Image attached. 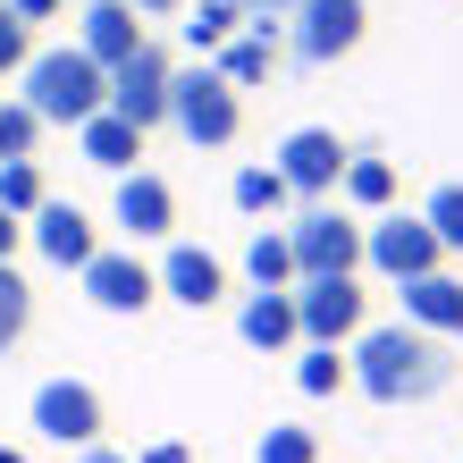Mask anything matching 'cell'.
Instances as JSON below:
<instances>
[{"label":"cell","instance_id":"cell-1","mask_svg":"<svg viewBox=\"0 0 463 463\" xmlns=\"http://www.w3.org/2000/svg\"><path fill=\"white\" fill-rule=\"evenodd\" d=\"M345 379L371 404H430L455 379V354H447V337L413 329V320H371L345 354Z\"/></svg>","mask_w":463,"mask_h":463},{"label":"cell","instance_id":"cell-2","mask_svg":"<svg viewBox=\"0 0 463 463\" xmlns=\"http://www.w3.org/2000/svg\"><path fill=\"white\" fill-rule=\"evenodd\" d=\"M17 76H25L17 101H25L43 127H85L93 110H110V68H93L76 43H68V51H34Z\"/></svg>","mask_w":463,"mask_h":463},{"label":"cell","instance_id":"cell-3","mask_svg":"<svg viewBox=\"0 0 463 463\" xmlns=\"http://www.w3.org/2000/svg\"><path fill=\"white\" fill-rule=\"evenodd\" d=\"M169 127H177L194 152H228L236 135H244V93H236L211 60H203V68H177V76H169Z\"/></svg>","mask_w":463,"mask_h":463},{"label":"cell","instance_id":"cell-4","mask_svg":"<svg viewBox=\"0 0 463 463\" xmlns=\"http://www.w3.org/2000/svg\"><path fill=\"white\" fill-rule=\"evenodd\" d=\"M287 244H295V287L304 279H363V220L337 203H304Z\"/></svg>","mask_w":463,"mask_h":463},{"label":"cell","instance_id":"cell-5","mask_svg":"<svg viewBox=\"0 0 463 463\" xmlns=\"http://www.w3.org/2000/svg\"><path fill=\"white\" fill-rule=\"evenodd\" d=\"M363 34H371L363 0H295L287 9V51L304 68H337L345 51H363Z\"/></svg>","mask_w":463,"mask_h":463},{"label":"cell","instance_id":"cell-6","mask_svg":"<svg viewBox=\"0 0 463 463\" xmlns=\"http://www.w3.org/2000/svg\"><path fill=\"white\" fill-rule=\"evenodd\" d=\"M363 269H379L388 287H404V279L447 269V253H439V236L421 228V211H413V220H404V211H379V220L363 228Z\"/></svg>","mask_w":463,"mask_h":463},{"label":"cell","instance_id":"cell-7","mask_svg":"<svg viewBox=\"0 0 463 463\" xmlns=\"http://www.w3.org/2000/svg\"><path fill=\"white\" fill-rule=\"evenodd\" d=\"M34 430L51 447H101V430H110V404H101V388L93 379H43L34 388Z\"/></svg>","mask_w":463,"mask_h":463},{"label":"cell","instance_id":"cell-8","mask_svg":"<svg viewBox=\"0 0 463 463\" xmlns=\"http://www.w3.org/2000/svg\"><path fill=\"white\" fill-rule=\"evenodd\" d=\"M295 320H304V345H354L371 329V295H363V279H304Z\"/></svg>","mask_w":463,"mask_h":463},{"label":"cell","instance_id":"cell-9","mask_svg":"<svg viewBox=\"0 0 463 463\" xmlns=\"http://www.w3.org/2000/svg\"><path fill=\"white\" fill-rule=\"evenodd\" d=\"M269 169L287 177V194H295V203H329V194H337V177H345V144H337V127H295V135H279Z\"/></svg>","mask_w":463,"mask_h":463},{"label":"cell","instance_id":"cell-10","mask_svg":"<svg viewBox=\"0 0 463 463\" xmlns=\"http://www.w3.org/2000/svg\"><path fill=\"white\" fill-rule=\"evenodd\" d=\"M169 76H177V60H169L160 43H144L135 60L110 68V110H118L127 127H144V135L169 127Z\"/></svg>","mask_w":463,"mask_h":463},{"label":"cell","instance_id":"cell-11","mask_svg":"<svg viewBox=\"0 0 463 463\" xmlns=\"http://www.w3.org/2000/svg\"><path fill=\"white\" fill-rule=\"evenodd\" d=\"M76 279H85V304L118 312V320H144V312L160 304V279H152V261H144V253H93Z\"/></svg>","mask_w":463,"mask_h":463},{"label":"cell","instance_id":"cell-12","mask_svg":"<svg viewBox=\"0 0 463 463\" xmlns=\"http://www.w3.org/2000/svg\"><path fill=\"white\" fill-rule=\"evenodd\" d=\"M279 60H287V17H244L236 34H228L220 51H211V68H220L236 93L269 85V76H279Z\"/></svg>","mask_w":463,"mask_h":463},{"label":"cell","instance_id":"cell-13","mask_svg":"<svg viewBox=\"0 0 463 463\" xmlns=\"http://www.w3.org/2000/svg\"><path fill=\"white\" fill-rule=\"evenodd\" d=\"M110 220H118L135 244H152V236H177V194H169V177H152V169H127V177H118V194H110Z\"/></svg>","mask_w":463,"mask_h":463},{"label":"cell","instance_id":"cell-14","mask_svg":"<svg viewBox=\"0 0 463 463\" xmlns=\"http://www.w3.org/2000/svg\"><path fill=\"white\" fill-rule=\"evenodd\" d=\"M152 279H160V295H177L185 312H211V304H228V261H220V253H203V244H169Z\"/></svg>","mask_w":463,"mask_h":463},{"label":"cell","instance_id":"cell-15","mask_svg":"<svg viewBox=\"0 0 463 463\" xmlns=\"http://www.w3.org/2000/svg\"><path fill=\"white\" fill-rule=\"evenodd\" d=\"M25 244L51 261V269H85L93 253H101V236H93V220L76 203H43L34 220H25Z\"/></svg>","mask_w":463,"mask_h":463},{"label":"cell","instance_id":"cell-16","mask_svg":"<svg viewBox=\"0 0 463 463\" xmlns=\"http://www.w3.org/2000/svg\"><path fill=\"white\" fill-rule=\"evenodd\" d=\"M152 34L135 25V9L127 0H93V9H76V51H85L93 68H118V60H135Z\"/></svg>","mask_w":463,"mask_h":463},{"label":"cell","instance_id":"cell-17","mask_svg":"<svg viewBox=\"0 0 463 463\" xmlns=\"http://www.w3.org/2000/svg\"><path fill=\"white\" fill-rule=\"evenodd\" d=\"M396 295H404V320H413V329H430V337H463V279H455V269L404 279Z\"/></svg>","mask_w":463,"mask_h":463},{"label":"cell","instance_id":"cell-18","mask_svg":"<svg viewBox=\"0 0 463 463\" xmlns=\"http://www.w3.org/2000/svg\"><path fill=\"white\" fill-rule=\"evenodd\" d=\"M236 337L253 345V354H287V345H304V320H295V287H287V295H244Z\"/></svg>","mask_w":463,"mask_h":463},{"label":"cell","instance_id":"cell-19","mask_svg":"<svg viewBox=\"0 0 463 463\" xmlns=\"http://www.w3.org/2000/svg\"><path fill=\"white\" fill-rule=\"evenodd\" d=\"M76 152H85L93 169H110V177H127L135 160H144V127H127L118 110H93L85 127H76Z\"/></svg>","mask_w":463,"mask_h":463},{"label":"cell","instance_id":"cell-20","mask_svg":"<svg viewBox=\"0 0 463 463\" xmlns=\"http://www.w3.org/2000/svg\"><path fill=\"white\" fill-rule=\"evenodd\" d=\"M244 279H253V295H287L295 287V244H287V228H253V244H244Z\"/></svg>","mask_w":463,"mask_h":463},{"label":"cell","instance_id":"cell-21","mask_svg":"<svg viewBox=\"0 0 463 463\" xmlns=\"http://www.w3.org/2000/svg\"><path fill=\"white\" fill-rule=\"evenodd\" d=\"M337 194H345L354 211H388V203H396V160H379V152H345Z\"/></svg>","mask_w":463,"mask_h":463},{"label":"cell","instance_id":"cell-22","mask_svg":"<svg viewBox=\"0 0 463 463\" xmlns=\"http://www.w3.org/2000/svg\"><path fill=\"white\" fill-rule=\"evenodd\" d=\"M228 203L244 211V220H279V211H287L295 194H287V177L269 169V160H253V169H236V185H228Z\"/></svg>","mask_w":463,"mask_h":463},{"label":"cell","instance_id":"cell-23","mask_svg":"<svg viewBox=\"0 0 463 463\" xmlns=\"http://www.w3.org/2000/svg\"><path fill=\"white\" fill-rule=\"evenodd\" d=\"M244 17H253L244 0H185V43H194L203 60H211V51H220V43L236 34V25H244Z\"/></svg>","mask_w":463,"mask_h":463},{"label":"cell","instance_id":"cell-24","mask_svg":"<svg viewBox=\"0 0 463 463\" xmlns=\"http://www.w3.org/2000/svg\"><path fill=\"white\" fill-rule=\"evenodd\" d=\"M43 203H51L43 160H0V211H9V220H34Z\"/></svg>","mask_w":463,"mask_h":463},{"label":"cell","instance_id":"cell-25","mask_svg":"<svg viewBox=\"0 0 463 463\" xmlns=\"http://www.w3.org/2000/svg\"><path fill=\"white\" fill-rule=\"evenodd\" d=\"M34 329V287L17 279V261H0V354Z\"/></svg>","mask_w":463,"mask_h":463},{"label":"cell","instance_id":"cell-26","mask_svg":"<svg viewBox=\"0 0 463 463\" xmlns=\"http://www.w3.org/2000/svg\"><path fill=\"white\" fill-rule=\"evenodd\" d=\"M253 463H320V439L304 421H269L261 439H253Z\"/></svg>","mask_w":463,"mask_h":463},{"label":"cell","instance_id":"cell-27","mask_svg":"<svg viewBox=\"0 0 463 463\" xmlns=\"http://www.w3.org/2000/svg\"><path fill=\"white\" fill-rule=\"evenodd\" d=\"M295 388H304V396L354 388V379H345V354H337V345H304V354H295Z\"/></svg>","mask_w":463,"mask_h":463},{"label":"cell","instance_id":"cell-28","mask_svg":"<svg viewBox=\"0 0 463 463\" xmlns=\"http://www.w3.org/2000/svg\"><path fill=\"white\" fill-rule=\"evenodd\" d=\"M421 228L439 236V253H463V185H439V194L421 203Z\"/></svg>","mask_w":463,"mask_h":463},{"label":"cell","instance_id":"cell-29","mask_svg":"<svg viewBox=\"0 0 463 463\" xmlns=\"http://www.w3.org/2000/svg\"><path fill=\"white\" fill-rule=\"evenodd\" d=\"M34 144H43V118L25 101H0V160H34Z\"/></svg>","mask_w":463,"mask_h":463},{"label":"cell","instance_id":"cell-30","mask_svg":"<svg viewBox=\"0 0 463 463\" xmlns=\"http://www.w3.org/2000/svg\"><path fill=\"white\" fill-rule=\"evenodd\" d=\"M25 60H34V25H17L9 9H0V76H17Z\"/></svg>","mask_w":463,"mask_h":463},{"label":"cell","instance_id":"cell-31","mask_svg":"<svg viewBox=\"0 0 463 463\" xmlns=\"http://www.w3.org/2000/svg\"><path fill=\"white\" fill-rule=\"evenodd\" d=\"M0 9H9L17 25H51V17H60V9H68V0H0Z\"/></svg>","mask_w":463,"mask_h":463},{"label":"cell","instance_id":"cell-32","mask_svg":"<svg viewBox=\"0 0 463 463\" xmlns=\"http://www.w3.org/2000/svg\"><path fill=\"white\" fill-rule=\"evenodd\" d=\"M17 244H25V220H9V211H0V261H17Z\"/></svg>","mask_w":463,"mask_h":463},{"label":"cell","instance_id":"cell-33","mask_svg":"<svg viewBox=\"0 0 463 463\" xmlns=\"http://www.w3.org/2000/svg\"><path fill=\"white\" fill-rule=\"evenodd\" d=\"M135 463H194V455H185L177 439H160V447H144V455H135Z\"/></svg>","mask_w":463,"mask_h":463},{"label":"cell","instance_id":"cell-34","mask_svg":"<svg viewBox=\"0 0 463 463\" xmlns=\"http://www.w3.org/2000/svg\"><path fill=\"white\" fill-rule=\"evenodd\" d=\"M127 9H135V17H177L185 0H127Z\"/></svg>","mask_w":463,"mask_h":463},{"label":"cell","instance_id":"cell-35","mask_svg":"<svg viewBox=\"0 0 463 463\" xmlns=\"http://www.w3.org/2000/svg\"><path fill=\"white\" fill-rule=\"evenodd\" d=\"M76 463H135V455H118V447H85Z\"/></svg>","mask_w":463,"mask_h":463},{"label":"cell","instance_id":"cell-36","mask_svg":"<svg viewBox=\"0 0 463 463\" xmlns=\"http://www.w3.org/2000/svg\"><path fill=\"white\" fill-rule=\"evenodd\" d=\"M244 9H253V17H287L295 0H244Z\"/></svg>","mask_w":463,"mask_h":463},{"label":"cell","instance_id":"cell-37","mask_svg":"<svg viewBox=\"0 0 463 463\" xmlns=\"http://www.w3.org/2000/svg\"><path fill=\"white\" fill-rule=\"evenodd\" d=\"M0 463H25V455H17V447H0Z\"/></svg>","mask_w":463,"mask_h":463},{"label":"cell","instance_id":"cell-38","mask_svg":"<svg viewBox=\"0 0 463 463\" xmlns=\"http://www.w3.org/2000/svg\"><path fill=\"white\" fill-rule=\"evenodd\" d=\"M68 9H93V0H68Z\"/></svg>","mask_w":463,"mask_h":463}]
</instances>
